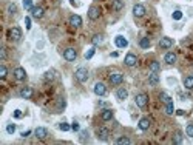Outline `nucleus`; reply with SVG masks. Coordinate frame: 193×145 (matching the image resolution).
Segmentation results:
<instances>
[{
    "label": "nucleus",
    "mask_w": 193,
    "mask_h": 145,
    "mask_svg": "<svg viewBox=\"0 0 193 145\" xmlns=\"http://www.w3.org/2000/svg\"><path fill=\"white\" fill-rule=\"evenodd\" d=\"M8 39L13 40V42H19L22 39V30L19 26H14L8 31Z\"/></svg>",
    "instance_id": "1"
},
{
    "label": "nucleus",
    "mask_w": 193,
    "mask_h": 145,
    "mask_svg": "<svg viewBox=\"0 0 193 145\" xmlns=\"http://www.w3.org/2000/svg\"><path fill=\"white\" fill-rule=\"evenodd\" d=\"M135 102H136V105H138L139 108H145V107L148 105V96H147V94H144V93H141V94H138V96H136Z\"/></svg>",
    "instance_id": "2"
},
{
    "label": "nucleus",
    "mask_w": 193,
    "mask_h": 145,
    "mask_svg": "<svg viewBox=\"0 0 193 145\" xmlns=\"http://www.w3.org/2000/svg\"><path fill=\"white\" fill-rule=\"evenodd\" d=\"M63 57H65V60H68V62H74L76 57H77V51H76L74 48H66V50L63 51Z\"/></svg>",
    "instance_id": "3"
},
{
    "label": "nucleus",
    "mask_w": 193,
    "mask_h": 145,
    "mask_svg": "<svg viewBox=\"0 0 193 145\" xmlns=\"http://www.w3.org/2000/svg\"><path fill=\"white\" fill-rule=\"evenodd\" d=\"M74 76H76V79H77L79 82H86V80H88V70H86V68H79V70L74 73Z\"/></svg>",
    "instance_id": "4"
},
{
    "label": "nucleus",
    "mask_w": 193,
    "mask_h": 145,
    "mask_svg": "<svg viewBox=\"0 0 193 145\" xmlns=\"http://www.w3.org/2000/svg\"><path fill=\"white\" fill-rule=\"evenodd\" d=\"M124 82V74L122 73H111L110 74V83L113 85H121Z\"/></svg>",
    "instance_id": "5"
},
{
    "label": "nucleus",
    "mask_w": 193,
    "mask_h": 145,
    "mask_svg": "<svg viewBox=\"0 0 193 145\" xmlns=\"http://www.w3.org/2000/svg\"><path fill=\"white\" fill-rule=\"evenodd\" d=\"M99 16H101V8H99V6H90V10H88V17H90L91 20H98Z\"/></svg>",
    "instance_id": "6"
},
{
    "label": "nucleus",
    "mask_w": 193,
    "mask_h": 145,
    "mask_svg": "<svg viewBox=\"0 0 193 145\" xmlns=\"http://www.w3.org/2000/svg\"><path fill=\"white\" fill-rule=\"evenodd\" d=\"M115 45L118 48H127L128 46V40L124 37V36H116L115 37Z\"/></svg>",
    "instance_id": "7"
},
{
    "label": "nucleus",
    "mask_w": 193,
    "mask_h": 145,
    "mask_svg": "<svg viewBox=\"0 0 193 145\" xmlns=\"http://www.w3.org/2000/svg\"><path fill=\"white\" fill-rule=\"evenodd\" d=\"M96 136H98L99 140H108L110 131H108L107 128H98V131H96Z\"/></svg>",
    "instance_id": "8"
},
{
    "label": "nucleus",
    "mask_w": 193,
    "mask_h": 145,
    "mask_svg": "<svg viewBox=\"0 0 193 145\" xmlns=\"http://www.w3.org/2000/svg\"><path fill=\"white\" fill-rule=\"evenodd\" d=\"M14 77H16V80H25L26 79V71L22 66H17L14 70Z\"/></svg>",
    "instance_id": "9"
},
{
    "label": "nucleus",
    "mask_w": 193,
    "mask_h": 145,
    "mask_svg": "<svg viewBox=\"0 0 193 145\" xmlns=\"http://www.w3.org/2000/svg\"><path fill=\"white\" fill-rule=\"evenodd\" d=\"M94 94H98V96H104L105 93H107V88H105V85L102 83V82H98L94 85Z\"/></svg>",
    "instance_id": "10"
},
{
    "label": "nucleus",
    "mask_w": 193,
    "mask_h": 145,
    "mask_svg": "<svg viewBox=\"0 0 193 145\" xmlns=\"http://www.w3.org/2000/svg\"><path fill=\"white\" fill-rule=\"evenodd\" d=\"M70 25H71V26H74V28L82 26V17H80V16H77V14H73V16L70 17Z\"/></svg>",
    "instance_id": "11"
},
{
    "label": "nucleus",
    "mask_w": 193,
    "mask_h": 145,
    "mask_svg": "<svg viewBox=\"0 0 193 145\" xmlns=\"http://www.w3.org/2000/svg\"><path fill=\"white\" fill-rule=\"evenodd\" d=\"M171 45H173V40H171L170 37H162V39L159 40V48H161V50H168Z\"/></svg>",
    "instance_id": "12"
},
{
    "label": "nucleus",
    "mask_w": 193,
    "mask_h": 145,
    "mask_svg": "<svg viewBox=\"0 0 193 145\" xmlns=\"http://www.w3.org/2000/svg\"><path fill=\"white\" fill-rule=\"evenodd\" d=\"M124 62H125V65H127V66H135V65L138 63V57H136L135 54H131V53H130V54H127V56H125Z\"/></svg>",
    "instance_id": "13"
},
{
    "label": "nucleus",
    "mask_w": 193,
    "mask_h": 145,
    "mask_svg": "<svg viewBox=\"0 0 193 145\" xmlns=\"http://www.w3.org/2000/svg\"><path fill=\"white\" fill-rule=\"evenodd\" d=\"M133 14H135V17H142L144 14H145V6L144 5H135L133 6Z\"/></svg>",
    "instance_id": "14"
},
{
    "label": "nucleus",
    "mask_w": 193,
    "mask_h": 145,
    "mask_svg": "<svg viewBox=\"0 0 193 145\" xmlns=\"http://www.w3.org/2000/svg\"><path fill=\"white\" fill-rule=\"evenodd\" d=\"M43 8L42 6H34L33 10H31V16L34 17V19H42L43 17Z\"/></svg>",
    "instance_id": "15"
},
{
    "label": "nucleus",
    "mask_w": 193,
    "mask_h": 145,
    "mask_svg": "<svg viewBox=\"0 0 193 145\" xmlns=\"http://www.w3.org/2000/svg\"><path fill=\"white\" fill-rule=\"evenodd\" d=\"M20 97L22 99H31L33 97V88H30V87H25V88H22L20 90Z\"/></svg>",
    "instance_id": "16"
},
{
    "label": "nucleus",
    "mask_w": 193,
    "mask_h": 145,
    "mask_svg": "<svg viewBox=\"0 0 193 145\" xmlns=\"http://www.w3.org/2000/svg\"><path fill=\"white\" fill-rule=\"evenodd\" d=\"M34 134H36V137H37V139H45V137L48 136V131H46V128L39 127V128H36V130H34Z\"/></svg>",
    "instance_id": "17"
},
{
    "label": "nucleus",
    "mask_w": 193,
    "mask_h": 145,
    "mask_svg": "<svg viewBox=\"0 0 193 145\" xmlns=\"http://www.w3.org/2000/svg\"><path fill=\"white\" fill-rule=\"evenodd\" d=\"M101 117H102V120H111V119H113V110H110V108L102 110Z\"/></svg>",
    "instance_id": "18"
},
{
    "label": "nucleus",
    "mask_w": 193,
    "mask_h": 145,
    "mask_svg": "<svg viewBox=\"0 0 193 145\" xmlns=\"http://www.w3.org/2000/svg\"><path fill=\"white\" fill-rule=\"evenodd\" d=\"M139 128H141L142 131L148 130V128H150V119H148V117H142V119L139 120Z\"/></svg>",
    "instance_id": "19"
},
{
    "label": "nucleus",
    "mask_w": 193,
    "mask_h": 145,
    "mask_svg": "<svg viewBox=\"0 0 193 145\" xmlns=\"http://www.w3.org/2000/svg\"><path fill=\"white\" fill-rule=\"evenodd\" d=\"M116 96H118L119 100H125V99L128 97V91H127L125 88H119V90L116 91Z\"/></svg>",
    "instance_id": "20"
},
{
    "label": "nucleus",
    "mask_w": 193,
    "mask_h": 145,
    "mask_svg": "<svg viewBox=\"0 0 193 145\" xmlns=\"http://www.w3.org/2000/svg\"><path fill=\"white\" fill-rule=\"evenodd\" d=\"M164 60H165L168 65H173V63L176 62V54H175V53H167L165 57H164Z\"/></svg>",
    "instance_id": "21"
},
{
    "label": "nucleus",
    "mask_w": 193,
    "mask_h": 145,
    "mask_svg": "<svg viewBox=\"0 0 193 145\" xmlns=\"http://www.w3.org/2000/svg\"><path fill=\"white\" fill-rule=\"evenodd\" d=\"M184 87H185V90H193V76L184 77Z\"/></svg>",
    "instance_id": "22"
},
{
    "label": "nucleus",
    "mask_w": 193,
    "mask_h": 145,
    "mask_svg": "<svg viewBox=\"0 0 193 145\" xmlns=\"http://www.w3.org/2000/svg\"><path fill=\"white\" fill-rule=\"evenodd\" d=\"M150 45H151V42H150V39H148V37H142V39L139 40V46H141V48H144V50L150 48Z\"/></svg>",
    "instance_id": "23"
},
{
    "label": "nucleus",
    "mask_w": 193,
    "mask_h": 145,
    "mask_svg": "<svg viewBox=\"0 0 193 145\" xmlns=\"http://www.w3.org/2000/svg\"><path fill=\"white\" fill-rule=\"evenodd\" d=\"M113 10L115 11H121L124 8V0H113Z\"/></svg>",
    "instance_id": "24"
},
{
    "label": "nucleus",
    "mask_w": 193,
    "mask_h": 145,
    "mask_svg": "<svg viewBox=\"0 0 193 145\" xmlns=\"http://www.w3.org/2000/svg\"><path fill=\"white\" fill-rule=\"evenodd\" d=\"M150 71H151V73H159V71H161V65H159V62H156V60L150 62Z\"/></svg>",
    "instance_id": "25"
},
{
    "label": "nucleus",
    "mask_w": 193,
    "mask_h": 145,
    "mask_svg": "<svg viewBox=\"0 0 193 145\" xmlns=\"http://www.w3.org/2000/svg\"><path fill=\"white\" fill-rule=\"evenodd\" d=\"M91 42H93V45L96 46V45H101L102 42H104V37L101 36V34H94L93 36V39H91Z\"/></svg>",
    "instance_id": "26"
},
{
    "label": "nucleus",
    "mask_w": 193,
    "mask_h": 145,
    "mask_svg": "<svg viewBox=\"0 0 193 145\" xmlns=\"http://www.w3.org/2000/svg\"><path fill=\"white\" fill-rule=\"evenodd\" d=\"M159 82V76L156 74V73H151L150 76H148V83L150 85H156Z\"/></svg>",
    "instance_id": "27"
},
{
    "label": "nucleus",
    "mask_w": 193,
    "mask_h": 145,
    "mask_svg": "<svg viewBox=\"0 0 193 145\" xmlns=\"http://www.w3.org/2000/svg\"><path fill=\"white\" fill-rule=\"evenodd\" d=\"M116 143H118V145H127V143H130V139H128L127 136H121V137H118Z\"/></svg>",
    "instance_id": "28"
},
{
    "label": "nucleus",
    "mask_w": 193,
    "mask_h": 145,
    "mask_svg": "<svg viewBox=\"0 0 193 145\" xmlns=\"http://www.w3.org/2000/svg\"><path fill=\"white\" fill-rule=\"evenodd\" d=\"M8 14H10V16L17 14V6H16L14 3H10V5H8Z\"/></svg>",
    "instance_id": "29"
},
{
    "label": "nucleus",
    "mask_w": 193,
    "mask_h": 145,
    "mask_svg": "<svg viewBox=\"0 0 193 145\" xmlns=\"http://www.w3.org/2000/svg\"><path fill=\"white\" fill-rule=\"evenodd\" d=\"M54 77H56V71L54 70H50V71L45 73V80H53Z\"/></svg>",
    "instance_id": "30"
},
{
    "label": "nucleus",
    "mask_w": 193,
    "mask_h": 145,
    "mask_svg": "<svg viewBox=\"0 0 193 145\" xmlns=\"http://www.w3.org/2000/svg\"><path fill=\"white\" fill-rule=\"evenodd\" d=\"M23 8L26 11H31L34 6H33V0H23Z\"/></svg>",
    "instance_id": "31"
},
{
    "label": "nucleus",
    "mask_w": 193,
    "mask_h": 145,
    "mask_svg": "<svg viewBox=\"0 0 193 145\" xmlns=\"http://www.w3.org/2000/svg\"><path fill=\"white\" fill-rule=\"evenodd\" d=\"M159 99L162 100V102H165V103H168V102H171V97L167 94V93H161L159 94Z\"/></svg>",
    "instance_id": "32"
},
{
    "label": "nucleus",
    "mask_w": 193,
    "mask_h": 145,
    "mask_svg": "<svg viewBox=\"0 0 193 145\" xmlns=\"http://www.w3.org/2000/svg\"><path fill=\"white\" fill-rule=\"evenodd\" d=\"M165 113H167L168 116L175 113V108H173V102H168V103H167V107H165Z\"/></svg>",
    "instance_id": "33"
},
{
    "label": "nucleus",
    "mask_w": 193,
    "mask_h": 145,
    "mask_svg": "<svg viewBox=\"0 0 193 145\" xmlns=\"http://www.w3.org/2000/svg\"><path fill=\"white\" fill-rule=\"evenodd\" d=\"M173 143H182V134L179 131L173 136Z\"/></svg>",
    "instance_id": "34"
},
{
    "label": "nucleus",
    "mask_w": 193,
    "mask_h": 145,
    "mask_svg": "<svg viewBox=\"0 0 193 145\" xmlns=\"http://www.w3.org/2000/svg\"><path fill=\"white\" fill-rule=\"evenodd\" d=\"M185 134H187L188 137H193V123H188V125H187V128H185Z\"/></svg>",
    "instance_id": "35"
},
{
    "label": "nucleus",
    "mask_w": 193,
    "mask_h": 145,
    "mask_svg": "<svg viewBox=\"0 0 193 145\" xmlns=\"http://www.w3.org/2000/svg\"><path fill=\"white\" fill-rule=\"evenodd\" d=\"M6 74H8V70H6L5 65H2V66H0V79H5Z\"/></svg>",
    "instance_id": "36"
},
{
    "label": "nucleus",
    "mask_w": 193,
    "mask_h": 145,
    "mask_svg": "<svg viewBox=\"0 0 193 145\" xmlns=\"http://www.w3.org/2000/svg\"><path fill=\"white\" fill-rule=\"evenodd\" d=\"M171 17H173V20H181V19H182V13H181V11H175V13L171 14Z\"/></svg>",
    "instance_id": "37"
},
{
    "label": "nucleus",
    "mask_w": 193,
    "mask_h": 145,
    "mask_svg": "<svg viewBox=\"0 0 193 145\" xmlns=\"http://www.w3.org/2000/svg\"><path fill=\"white\" fill-rule=\"evenodd\" d=\"M94 51H96V50H94V46H93V48H90V50L85 53V59H91V57L94 56Z\"/></svg>",
    "instance_id": "38"
},
{
    "label": "nucleus",
    "mask_w": 193,
    "mask_h": 145,
    "mask_svg": "<svg viewBox=\"0 0 193 145\" xmlns=\"http://www.w3.org/2000/svg\"><path fill=\"white\" fill-rule=\"evenodd\" d=\"M59 128H60L62 131H70V130H71V127H70L68 123H65V122H62V123H59Z\"/></svg>",
    "instance_id": "39"
},
{
    "label": "nucleus",
    "mask_w": 193,
    "mask_h": 145,
    "mask_svg": "<svg viewBox=\"0 0 193 145\" xmlns=\"http://www.w3.org/2000/svg\"><path fill=\"white\" fill-rule=\"evenodd\" d=\"M0 57H2V62H5V59H6V48L5 46L0 48Z\"/></svg>",
    "instance_id": "40"
},
{
    "label": "nucleus",
    "mask_w": 193,
    "mask_h": 145,
    "mask_svg": "<svg viewBox=\"0 0 193 145\" xmlns=\"http://www.w3.org/2000/svg\"><path fill=\"white\" fill-rule=\"evenodd\" d=\"M6 131H8L10 134H13V133L16 131V125H14V123H8V127H6Z\"/></svg>",
    "instance_id": "41"
},
{
    "label": "nucleus",
    "mask_w": 193,
    "mask_h": 145,
    "mask_svg": "<svg viewBox=\"0 0 193 145\" xmlns=\"http://www.w3.org/2000/svg\"><path fill=\"white\" fill-rule=\"evenodd\" d=\"M25 25H26V30H31V19L30 17L25 19Z\"/></svg>",
    "instance_id": "42"
},
{
    "label": "nucleus",
    "mask_w": 193,
    "mask_h": 145,
    "mask_svg": "<svg viewBox=\"0 0 193 145\" xmlns=\"http://www.w3.org/2000/svg\"><path fill=\"white\" fill-rule=\"evenodd\" d=\"M79 128H80V127H79V123H77V122H74V123L71 125V130H73V131H79Z\"/></svg>",
    "instance_id": "43"
},
{
    "label": "nucleus",
    "mask_w": 193,
    "mask_h": 145,
    "mask_svg": "<svg viewBox=\"0 0 193 145\" xmlns=\"http://www.w3.org/2000/svg\"><path fill=\"white\" fill-rule=\"evenodd\" d=\"M14 117H17V119H19V117H22V113H20V110H16V111H14Z\"/></svg>",
    "instance_id": "44"
},
{
    "label": "nucleus",
    "mask_w": 193,
    "mask_h": 145,
    "mask_svg": "<svg viewBox=\"0 0 193 145\" xmlns=\"http://www.w3.org/2000/svg\"><path fill=\"white\" fill-rule=\"evenodd\" d=\"M30 134H31V131H30V130H28V131H23V133H22V134H20V136H22V137H28V136H30Z\"/></svg>",
    "instance_id": "45"
},
{
    "label": "nucleus",
    "mask_w": 193,
    "mask_h": 145,
    "mask_svg": "<svg viewBox=\"0 0 193 145\" xmlns=\"http://www.w3.org/2000/svg\"><path fill=\"white\" fill-rule=\"evenodd\" d=\"M86 136H88V133H86V131H82V134H80V139H82V140H85V137H86Z\"/></svg>",
    "instance_id": "46"
}]
</instances>
